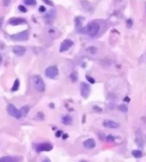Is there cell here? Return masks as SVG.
Returning <instances> with one entry per match:
<instances>
[{
	"label": "cell",
	"mask_w": 146,
	"mask_h": 162,
	"mask_svg": "<svg viewBox=\"0 0 146 162\" xmlns=\"http://www.w3.org/2000/svg\"><path fill=\"white\" fill-rule=\"evenodd\" d=\"M99 30H100V26H99V25L98 23H96V22H90L80 32L86 33L90 37H95L98 33Z\"/></svg>",
	"instance_id": "1"
},
{
	"label": "cell",
	"mask_w": 146,
	"mask_h": 162,
	"mask_svg": "<svg viewBox=\"0 0 146 162\" xmlns=\"http://www.w3.org/2000/svg\"><path fill=\"white\" fill-rule=\"evenodd\" d=\"M31 82H32V84L34 88L38 91V92H44L45 89V84L44 82V80L42 79V77L40 76H34L31 79Z\"/></svg>",
	"instance_id": "2"
},
{
	"label": "cell",
	"mask_w": 146,
	"mask_h": 162,
	"mask_svg": "<svg viewBox=\"0 0 146 162\" xmlns=\"http://www.w3.org/2000/svg\"><path fill=\"white\" fill-rule=\"evenodd\" d=\"M29 37V33L27 31H23L22 33H16V34H14V35H11V39L12 41H27Z\"/></svg>",
	"instance_id": "3"
},
{
	"label": "cell",
	"mask_w": 146,
	"mask_h": 162,
	"mask_svg": "<svg viewBox=\"0 0 146 162\" xmlns=\"http://www.w3.org/2000/svg\"><path fill=\"white\" fill-rule=\"evenodd\" d=\"M7 111H8V113H9V115H10L11 116L15 117V119L19 120L22 117V116L20 110L17 109V108H16L15 105H11V104L8 105V107H7Z\"/></svg>",
	"instance_id": "4"
},
{
	"label": "cell",
	"mask_w": 146,
	"mask_h": 162,
	"mask_svg": "<svg viewBox=\"0 0 146 162\" xmlns=\"http://www.w3.org/2000/svg\"><path fill=\"white\" fill-rule=\"evenodd\" d=\"M45 74L48 78L54 79L58 75V69L55 65H51V66H49L45 69Z\"/></svg>",
	"instance_id": "5"
},
{
	"label": "cell",
	"mask_w": 146,
	"mask_h": 162,
	"mask_svg": "<svg viewBox=\"0 0 146 162\" xmlns=\"http://www.w3.org/2000/svg\"><path fill=\"white\" fill-rule=\"evenodd\" d=\"M80 93H81V96L84 98H87L89 97L91 93V87L86 82L80 83Z\"/></svg>",
	"instance_id": "6"
},
{
	"label": "cell",
	"mask_w": 146,
	"mask_h": 162,
	"mask_svg": "<svg viewBox=\"0 0 146 162\" xmlns=\"http://www.w3.org/2000/svg\"><path fill=\"white\" fill-rule=\"evenodd\" d=\"M53 149V146L49 143H39L36 146V150L38 152H44V151H51Z\"/></svg>",
	"instance_id": "7"
},
{
	"label": "cell",
	"mask_w": 146,
	"mask_h": 162,
	"mask_svg": "<svg viewBox=\"0 0 146 162\" xmlns=\"http://www.w3.org/2000/svg\"><path fill=\"white\" fill-rule=\"evenodd\" d=\"M74 45V43L70 39H65L60 45V52H65L67 49H69Z\"/></svg>",
	"instance_id": "8"
},
{
	"label": "cell",
	"mask_w": 146,
	"mask_h": 162,
	"mask_svg": "<svg viewBox=\"0 0 146 162\" xmlns=\"http://www.w3.org/2000/svg\"><path fill=\"white\" fill-rule=\"evenodd\" d=\"M136 143L139 147H144V143H145V140H144V134L143 132L140 129H138L136 132Z\"/></svg>",
	"instance_id": "9"
},
{
	"label": "cell",
	"mask_w": 146,
	"mask_h": 162,
	"mask_svg": "<svg viewBox=\"0 0 146 162\" xmlns=\"http://www.w3.org/2000/svg\"><path fill=\"white\" fill-rule=\"evenodd\" d=\"M9 24L11 26H18V25L27 24V20H25L24 18H20V17H14V18H11L9 20Z\"/></svg>",
	"instance_id": "10"
},
{
	"label": "cell",
	"mask_w": 146,
	"mask_h": 162,
	"mask_svg": "<svg viewBox=\"0 0 146 162\" xmlns=\"http://www.w3.org/2000/svg\"><path fill=\"white\" fill-rule=\"evenodd\" d=\"M102 126L106 128H110V129H115L119 127V124L114 120H106L103 121Z\"/></svg>",
	"instance_id": "11"
},
{
	"label": "cell",
	"mask_w": 146,
	"mask_h": 162,
	"mask_svg": "<svg viewBox=\"0 0 146 162\" xmlns=\"http://www.w3.org/2000/svg\"><path fill=\"white\" fill-rule=\"evenodd\" d=\"M12 50H13L14 54L18 55V56H22L26 53V48L23 46H19V45L13 47Z\"/></svg>",
	"instance_id": "12"
},
{
	"label": "cell",
	"mask_w": 146,
	"mask_h": 162,
	"mask_svg": "<svg viewBox=\"0 0 146 162\" xmlns=\"http://www.w3.org/2000/svg\"><path fill=\"white\" fill-rule=\"evenodd\" d=\"M83 145L86 149H93L96 146V142L93 138H88L87 140H86L83 143Z\"/></svg>",
	"instance_id": "13"
},
{
	"label": "cell",
	"mask_w": 146,
	"mask_h": 162,
	"mask_svg": "<svg viewBox=\"0 0 146 162\" xmlns=\"http://www.w3.org/2000/svg\"><path fill=\"white\" fill-rule=\"evenodd\" d=\"M18 159L13 156H4L0 158V162H17Z\"/></svg>",
	"instance_id": "14"
},
{
	"label": "cell",
	"mask_w": 146,
	"mask_h": 162,
	"mask_svg": "<svg viewBox=\"0 0 146 162\" xmlns=\"http://www.w3.org/2000/svg\"><path fill=\"white\" fill-rule=\"evenodd\" d=\"M72 121H73L72 117H71L70 116H68V115L63 116L62 119V122L64 125H70V124H72Z\"/></svg>",
	"instance_id": "15"
},
{
	"label": "cell",
	"mask_w": 146,
	"mask_h": 162,
	"mask_svg": "<svg viewBox=\"0 0 146 162\" xmlns=\"http://www.w3.org/2000/svg\"><path fill=\"white\" fill-rule=\"evenodd\" d=\"M29 106H27V105H24L22 106L21 109H20V112H21V114H22V116H26L27 114H28V112H29Z\"/></svg>",
	"instance_id": "16"
},
{
	"label": "cell",
	"mask_w": 146,
	"mask_h": 162,
	"mask_svg": "<svg viewBox=\"0 0 146 162\" xmlns=\"http://www.w3.org/2000/svg\"><path fill=\"white\" fill-rule=\"evenodd\" d=\"M132 154L134 156L135 158H141L142 155H143V153H142V151L138 150H135L132 151Z\"/></svg>",
	"instance_id": "17"
},
{
	"label": "cell",
	"mask_w": 146,
	"mask_h": 162,
	"mask_svg": "<svg viewBox=\"0 0 146 162\" xmlns=\"http://www.w3.org/2000/svg\"><path fill=\"white\" fill-rule=\"evenodd\" d=\"M19 87H20V81L18 79H16L15 81V83L13 84V87H12V91H17L19 89Z\"/></svg>",
	"instance_id": "18"
},
{
	"label": "cell",
	"mask_w": 146,
	"mask_h": 162,
	"mask_svg": "<svg viewBox=\"0 0 146 162\" xmlns=\"http://www.w3.org/2000/svg\"><path fill=\"white\" fill-rule=\"evenodd\" d=\"M24 3L26 5H28V6H32V5H35L37 3V1L36 0H23Z\"/></svg>",
	"instance_id": "19"
},
{
	"label": "cell",
	"mask_w": 146,
	"mask_h": 162,
	"mask_svg": "<svg viewBox=\"0 0 146 162\" xmlns=\"http://www.w3.org/2000/svg\"><path fill=\"white\" fill-rule=\"evenodd\" d=\"M35 119L39 120H44V114H43L42 112H39V113H37Z\"/></svg>",
	"instance_id": "20"
},
{
	"label": "cell",
	"mask_w": 146,
	"mask_h": 162,
	"mask_svg": "<svg viewBox=\"0 0 146 162\" xmlns=\"http://www.w3.org/2000/svg\"><path fill=\"white\" fill-rule=\"evenodd\" d=\"M119 110H121V111H122V112H126L127 111V106L126 105H119Z\"/></svg>",
	"instance_id": "21"
},
{
	"label": "cell",
	"mask_w": 146,
	"mask_h": 162,
	"mask_svg": "<svg viewBox=\"0 0 146 162\" xmlns=\"http://www.w3.org/2000/svg\"><path fill=\"white\" fill-rule=\"evenodd\" d=\"M70 78L73 82H76L77 81V74L76 73H72L70 75Z\"/></svg>",
	"instance_id": "22"
},
{
	"label": "cell",
	"mask_w": 146,
	"mask_h": 162,
	"mask_svg": "<svg viewBox=\"0 0 146 162\" xmlns=\"http://www.w3.org/2000/svg\"><path fill=\"white\" fill-rule=\"evenodd\" d=\"M43 2L46 3L47 5H50V6H54V3L53 2H51V0H43Z\"/></svg>",
	"instance_id": "23"
},
{
	"label": "cell",
	"mask_w": 146,
	"mask_h": 162,
	"mask_svg": "<svg viewBox=\"0 0 146 162\" xmlns=\"http://www.w3.org/2000/svg\"><path fill=\"white\" fill-rule=\"evenodd\" d=\"M86 79H87V81L91 82V83H95V80H94V78H92V77H91L89 76H86Z\"/></svg>",
	"instance_id": "24"
},
{
	"label": "cell",
	"mask_w": 146,
	"mask_h": 162,
	"mask_svg": "<svg viewBox=\"0 0 146 162\" xmlns=\"http://www.w3.org/2000/svg\"><path fill=\"white\" fill-rule=\"evenodd\" d=\"M18 9H19V10L22 11V13H25V12H27V9L23 6V5H20L19 7H18Z\"/></svg>",
	"instance_id": "25"
},
{
	"label": "cell",
	"mask_w": 146,
	"mask_h": 162,
	"mask_svg": "<svg viewBox=\"0 0 146 162\" xmlns=\"http://www.w3.org/2000/svg\"><path fill=\"white\" fill-rule=\"evenodd\" d=\"M10 3H11V0H4V5L5 7L9 6Z\"/></svg>",
	"instance_id": "26"
},
{
	"label": "cell",
	"mask_w": 146,
	"mask_h": 162,
	"mask_svg": "<svg viewBox=\"0 0 146 162\" xmlns=\"http://www.w3.org/2000/svg\"><path fill=\"white\" fill-rule=\"evenodd\" d=\"M107 140L110 141V142H114V138L113 137L112 135H109V136L107 137Z\"/></svg>",
	"instance_id": "27"
},
{
	"label": "cell",
	"mask_w": 146,
	"mask_h": 162,
	"mask_svg": "<svg viewBox=\"0 0 146 162\" xmlns=\"http://www.w3.org/2000/svg\"><path fill=\"white\" fill-rule=\"evenodd\" d=\"M62 131H58V132L56 133V136L57 137V138H59V137L62 136Z\"/></svg>",
	"instance_id": "28"
},
{
	"label": "cell",
	"mask_w": 146,
	"mask_h": 162,
	"mask_svg": "<svg viewBox=\"0 0 146 162\" xmlns=\"http://www.w3.org/2000/svg\"><path fill=\"white\" fill-rule=\"evenodd\" d=\"M3 22H4V18L3 17H0V29L3 26Z\"/></svg>",
	"instance_id": "29"
},
{
	"label": "cell",
	"mask_w": 146,
	"mask_h": 162,
	"mask_svg": "<svg viewBox=\"0 0 146 162\" xmlns=\"http://www.w3.org/2000/svg\"><path fill=\"white\" fill-rule=\"evenodd\" d=\"M39 12H45V8L44 6H40V8L39 9Z\"/></svg>",
	"instance_id": "30"
},
{
	"label": "cell",
	"mask_w": 146,
	"mask_h": 162,
	"mask_svg": "<svg viewBox=\"0 0 146 162\" xmlns=\"http://www.w3.org/2000/svg\"><path fill=\"white\" fill-rule=\"evenodd\" d=\"M41 162H51V161H50V159H49V158H45V159H44V160H43V161H42Z\"/></svg>",
	"instance_id": "31"
},
{
	"label": "cell",
	"mask_w": 146,
	"mask_h": 162,
	"mask_svg": "<svg viewBox=\"0 0 146 162\" xmlns=\"http://www.w3.org/2000/svg\"><path fill=\"white\" fill-rule=\"evenodd\" d=\"M63 136H62V138L63 139H66V138H68V135H67V133H65V134H62Z\"/></svg>",
	"instance_id": "32"
},
{
	"label": "cell",
	"mask_w": 146,
	"mask_h": 162,
	"mask_svg": "<svg viewBox=\"0 0 146 162\" xmlns=\"http://www.w3.org/2000/svg\"><path fill=\"white\" fill-rule=\"evenodd\" d=\"M2 60H3V58H2V55L0 54V64L2 63Z\"/></svg>",
	"instance_id": "33"
},
{
	"label": "cell",
	"mask_w": 146,
	"mask_h": 162,
	"mask_svg": "<svg viewBox=\"0 0 146 162\" xmlns=\"http://www.w3.org/2000/svg\"><path fill=\"white\" fill-rule=\"evenodd\" d=\"M79 162H87V161H81Z\"/></svg>",
	"instance_id": "34"
},
{
	"label": "cell",
	"mask_w": 146,
	"mask_h": 162,
	"mask_svg": "<svg viewBox=\"0 0 146 162\" xmlns=\"http://www.w3.org/2000/svg\"><path fill=\"white\" fill-rule=\"evenodd\" d=\"M145 9H146V5H145Z\"/></svg>",
	"instance_id": "35"
}]
</instances>
